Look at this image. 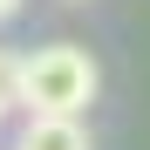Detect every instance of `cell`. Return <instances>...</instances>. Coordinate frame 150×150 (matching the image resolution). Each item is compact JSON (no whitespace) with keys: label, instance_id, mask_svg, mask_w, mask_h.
Segmentation results:
<instances>
[{"label":"cell","instance_id":"1","mask_svg":"<svg viewBox=\"0 0 150 150\" xmlns=\"http://www.w3.org/2000/svg\"><path fill=\"white\" fill-rule=\"evenodd\" d=\"M96 55L75 41H48V48H28L21 55V75H14V96L21 109H41V116H82L96 103Z\"/></svg>","mask_w":150,"mask_h":150},{"label":"cell","instance_id":"4","mask_svg":"<svg viewBox=\"0 0 150 150\" xmlns=\"http://www.w3.org/2000/svg\"><path fill=\"white\" fill-rule=\"evenodd\" d=\"M0 123H7V96H0Z\"/></svg>","mask_w":150,"mask_h":150},{"label":"cell","instance_id":"3","mask_svg":"<svg viewBox=\"0 0 150 150\" xmlns=\"http://www.w3.org/2000/svg\"><path fill=\"white\" fill-rule=\"evenodd\" d=\"M14 14H21V0H0V21H14Z\"/></svg>","mask_w":150,"mask_h":150},{"label":"cell","instance_id":"2","mask_svg":"<svg viewBox=\"0 0 150 150\" xmlns=\"http://www.w3.org/2000/svg\"><path fill=\"white\" fill-rule=\"evenodd\" d=\"M14 150H89V130H82V116H41V109H28Z\"/></svg>","mask_w":150,"mask_h":150}]
</instances>
